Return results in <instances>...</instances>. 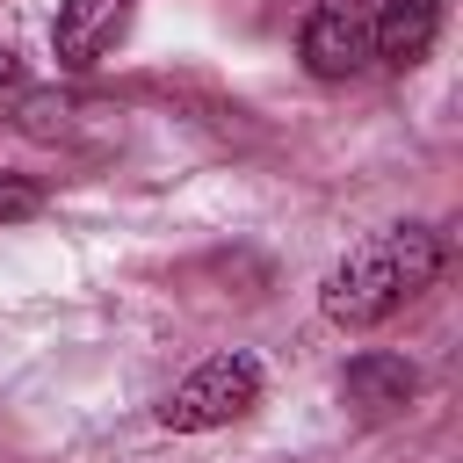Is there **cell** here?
I'll use <instances>...</instances> for the list:
<instances>
[{"mask_svg":"<svg viewBox=\"0 0 463 463\" xmlns=\"http://www.w3.org/2000/svg\"><path fill=\"white\" fill-rule=\"evenodd\" d=\"M441 268H449V239H441L434 224H391V232L362 239V246L326 275L318 304H326L333 326L369 333V326H383L405 297H420Z\"/></svg>","mask_w":463,"mask_h":463,"instance_id":"cell-1","label":"cell"},{"mask_svg":"<svg viewBox=\"0 0 463 463\" xmlns=\"http://www.w3.org/2000/svg\"><path fill=\"white\" fill-rule=\"evenodd\" d=\"M253 405H260V362L253 354H210L203 369H188L159 398V427L166 434H210V427H232Z\"/></svg>","mask_w":463,"mask_h":463,"instance_id":"cell-2","label":"cell"},{"mask_svg":"<svg viewBox=\"0 0 463 463\" xmlns=\"http://www.w3.org/2000/svg\"><path fill=\"white\" fill-rule=\"evenodd\" d=\"M297 58L311 80H354L376 65L369 51V0H311L304 29H297Z\"/></svg>","mask_w":463,"mask_h":463,"instance_id":"cell-3","label":"cell"},{"mask_svg":"<svg viewBox=\"0 0 463 463\" xmlns=\"http://www.w3.org/2000/svg\"><path fill=\"white\" fill-rule=\"evenodd\" d=\"M130 7L137 0H58V22H51V58L65 72H87L116 51V36L130 29Z\"/></svg>","mask_w":463,"mask_h":463,"instance_id":"cell-4","label":"cell"},{"mask_svg":"<svg viewBox=\"0 0 463 463\" xmlns=\"http://www.w3.org/2000/svg\"><path fill=\"white\" fill-rule=\"evenodd\" d=\"M412 391H420V369L405 354H383V347H369L340 369V405L354 420H391V412L412 405Z\"/></svg>","mask_w":463,"mask_h":463,"instance_id":"cell-5","label":"cell"},{"mask_svg":"<svg viewBox=\"0 0 463 463\" xmlns=\"http://www.w3.org/2000/svg\"><path fill=\"white\" fill-rule=\"evenodd\" d=\"M441 36V0H376L369 7V51L391 72H412Z\"/></svg>","mask_w":463,"mask_h":463,"instance_id":"cell-6","label":"cell"},{"mask_svg":"<svg viewBox=\"0 0 463 463\" xmlns=\"http://www.w3.org/2000/svg\"><path fill=\"white\" fill-rule=\"evenodd\" d=\"M101 101H87V94H22V130L29 137H51V145H72L80 137V116H94Z\"/></svg>","mask_w":463,"mask_h":463,"instance_id":"cell-7","label":"cell"},{"mask_svg":"<svg viewBox=\"0 0 463 463\" xmlns=\"http://www.w3.org/2000/svg\"><path fill=\"white\" fill-rule=\"evenodd\" d=\"M36 210H43V188H36V181H22V174H0V224L36 217Z\"/></svg>","mask_w":463,"mask_h":463,"instance_id":"cell-8","label":"cell"},{"mask_svg":"<svg viewBox=\"0 0 463 463\" xmlns=\"http://www.w3.org/2000/svg\"><path fill=\"white\" fill-rule=\"evenodd\" d=\"M22 80V65H14V51H0V87H14Z\"/></svg>","mask_w":463,"mask_h":463,"instance_id":"cell-9","label":"cell"}]
</instances>
